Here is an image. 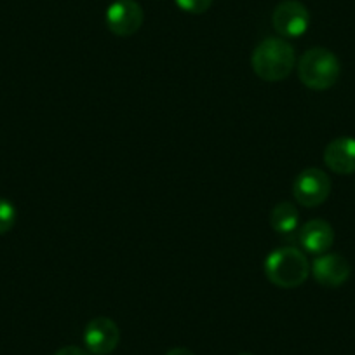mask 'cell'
<instances>
[{"label":"cell","instance_id":"9a60e30c","mask_svg":"<svg viewBox=\"0 0 355 355\" xmlns=\"http://www.w3.org/2000/svg\"><path fill=\"white\" fill-rule=\"evenodd\" d=\"M166 355H196V354H193L192 350H189V348L180 347V348H173V350L167 352Z\"/></svg>","mask_w":355,"mask_h":355},{"label":"cell","instance_id":"7c38bea8","mask_svg":"<svg viewBox=\"0 0 355 355\" xmlns=\"http://www.w3.org/2000/svg\"><path fill=\"white\" fill-rule=\"evenodd\" d=\"M16 220H18V211H16L15 204L8 199H0V235L12 230Z\"/></svg>","mask_w":355,"mask_h":355},{"label":"cell","instance_id":"8992f818","mask_svg":"<svg viewBox=\"0 0 355 355\" xmlns=\"http://www.w3.org/2000/svg\"><path fill=\"white\" fill-rule=\"evenodd\" d=\"M108 30L117 37H131L141 28L145 12L136 0H115L105 12Z\"/></svg>","mask_w":355,"mask_h":355},{"label":"cell","instance_id":"5b68a950","mask_svg":"<svg viewBox=\"0 0 355 355\" xmlns=\"http://www.w3.org/2000/svg\"><path fill=\"white\" fill-rule=\"evenodd\" d=\"M272 26L284 39H298L310 26V12L298 0H284L272 15Z\"/></svg>","mask_w":355,"mask_h":355},{"label":"cell","instance_id":"5bb4252c","mask_svg":"<svg viewBox=\"0 0 355 355\" xmlns=\"http://www.w3.org/2000/svg\"><path fill=\"white\" fill-rule=\"evenodd\" d=\"M54 355H91V354H89L87 350H84V348L73 347V345H70V347L60 348V350H58Z\"/></svg>","mask_w":355,"mask_h":355},{"label":"cell","instance_id":"6da1fadb","mask_svg":"<svg viewBox=\"0 0 355 355\" xmlns=\"http://www.w3.org/2000/svg\"><path fill=\"white\" fill-rule=\"evenodd\" d=\"M251 64L254 73L265 82H281L291 75L296 67L295 47L284 39L268 37L252 51Z\"/></svg>","mask_w":355,"mask_h":355},{"label":"cell","instance_id":"9c48e42d","mask_svg":"<svg viewBox=\"0 0 355 355\" xmlns=\"http://www.w3.org/2000/svg\"><path fill=\"white\" fill-rule=\"evenodd\" d=\"M333 227L326 220H320V218L306 221L302 227V230H300V244L310 254H326L331 249V245H333Z\"/></svg>","mask_w":355,"mask_h":355},{"label":"cell","instance_id":"3957f363","mask_svg":"<svg viewBox=\"0 0 355 355\" xmlns=\"http://www.w3.org/2000/svg\"><path fill=\"white\" fill-rule=\"evenodd\" d=\"M296 68L302 84L313 91H326L333 87L341 73L340 60L326 47H313L306 51L300 58Z\"/></svg>","mask_w":355,"mask_h":355},{"label":"cell","instance_id":"7a4b0ae2","mask_svg":"<svg viewBox=\"0 0 355 355\" xmlns=\"http://www.w3.org/2000/svg\"><path fill=\"white\" fill-rule=\"evenodd\" d=\"M266 279L282 289L300 288L310 275L306 256L296 248H279L266 256L263 265Z\"/></svg>","mask_w":355,"mask_h":355},{"label":"cell","instance_id":"277c9868","mask_svg":"<svg viewBox=\"0 0 355 355\" xmlns=\"http://www.w3.org/2000/svg\"><path fill=\"white\" fill-rule=\"evenodd\" d=\"M331 178L319 167H309L296 176L293 196L303 207H317L326 202L331 193Z\"/></svg>","mask_w":355,"mask_h":355},{"label":"cell","instance_id":"8fae6325","mask_svg":"<svg viewBox=\"0 0 355 355\" xmlns=\"http://www.w3.org/2000/svg\"><path fill=\"white\" fill-rule=\"evenodd\" d=\"M300 225V213L296 206L291 202H279L270 211V227L272 230L281 235L295 234Z\"/></svg>","mask_w":355,"mask_h":355},{"label":"cell","instance_id":"30bf717a","mask_svg":"<svg viewBox=\"0 0 355 355\" xmlns=\"http://www.w3.org/2000/svg\"><path fill=\"white\" fill-rule=\"evenodd\" d=\"M324 162L336 174L355 173V139L347 136L333 139L324 150Z\"/></svg>","mask_w":355,"mask_h":355},{"label":"cell","instance_id":"52a82bcc","mask_svg":"<svg viewBox=\"0 0 355 355\" xmlns=\"http://www.w3.org/2000/svg\"><path fill=\"white\" fill-rule=\"evenodd\" d=\"M121 341V329L108 317H94L84 329V345L89 354L108 355Z\"/></svg>","mask_w":355,"mask_h":355},{"label":"cell","instance_id":"4fadbf2b","mask_svg":"<svg viewBox=\"0 0 355 355\" xmlns=\"http://www.w3.org/2000/svg\"><path fill=\"white\" fill-rule=\"evenodd\" d=\"M174 2L183 12L189 15H202L213 6V0H174Z\"/></svg>","mask_w":355,"mask_h":355},{"label":"cell","instance_id":"2e32d148","mask_svg":"<svg viewBox=\"0 0 355 355\" xmlns=\"http://www.w3.org/2000/svg\"><path fill=\"white\" fill-rule=\"evenodd\" d=\"M239 355H252V354H249V352H242V354H239Z\"/></svg>","mask_w":355,"mask_h":355},{"label":"cell","instance_id":"ba28073f","mask_svg":"<svg viewBox=\"0 0 355 355\" xmlns=\"http://www.w3.org/2000/svg\"><path fill=\"white\" fill-rule=\"evenodd\" d=\"M310 274L324 288H340L350 279L352 266L341 254L326 252L313 259L310 265Z\"/></svg>","mask_w":355,"mask_h":355}]
</instances>
